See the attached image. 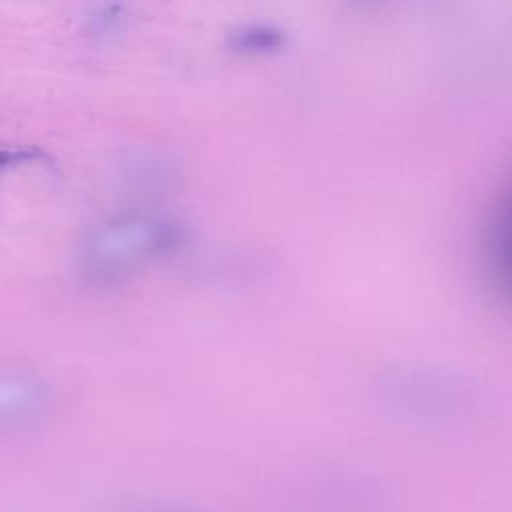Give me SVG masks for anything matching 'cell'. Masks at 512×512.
Returning a JSON list of instances; mask_svg holds the SVG:
<instances>
[{"instance_id":"6da1fadb","label":"cell","mask_w":512,"mask_h":512,"mask_svg":"<svg viewBox=\"0 0 512 512\" xmlns=\"http://www.w3.org/2000/svg\"><path fill=\"white\" fill-rule=\"evenodd\" d=\"M184 240L182 226L166 216L130 212L94 226L80 248L84 272L110 278L170 254Z\"/></svg>"},{"instance_id":"7a4b0ae2","label":"cell","mask_w":512,"mask_h":512,"mask_svg":"<svg viewBox=\"0 0 512 512\" xmlns=\"http://www.w3.org/2000/svg\"><path fill=\"white\" fill-rule=\"evenodd\" d=\"M50 406V386L28 368H0V432L26 428Z\"/></svg>"},{"instance_id":"3957f363","label":"cell","mask_w":512,"mask_h":512,"mask_svg":"<svg viewBox=\"0 0 512 512\" xmlns=\"http://www.w3.org/2000/svg\"><path fill=\"white\" fill-rule=\"evenodd\" d=\"M284 44V34L270 26H252L236 34V48L250 52H270Z\"/></svg>"},{"instance_id":"277c9868","label":"cell","mask_w":512,"mask_h":512,"mask_svg":"<svg viewBox=\"0 0 512 512\" xmlns=\"http://www.w3.org/2000/svg\"><path fill=\"white\" fill-rule=\"evenodd\" d=\"M46 154L36 146H0V170L44 160Z\"/></svg>"}]
</instances>
